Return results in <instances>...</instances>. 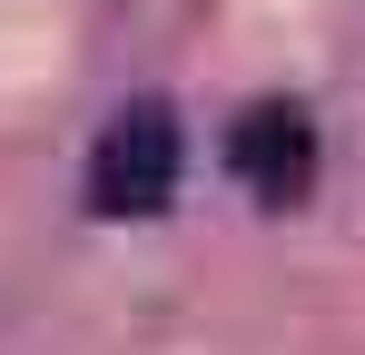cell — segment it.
<instances>
[{
  "label": "cell",
  "instance_id": "obj_1",
  "mask_svg": "<svg viewBox=\"0 0 365 355\" xmlns=\"http://www.w3.org/2000/svg\"><path fill=\"white\" fill-rule=\"evenodd\" d=\"M178 168H187V128H178V109H168V99H128V109H109V118H99L79 197H89V217H109V227H138V217H168V197H178Z\"/></svg>",
  "mask_w": 365,
  "mask_h": 355
},
{
  "label": "cell",
  "instance_id": "obj_2",
  "mask_svg": "<svg viewBox=\"0 0 365 355\" xmlns=\"http://www.w3.org/2000/svg\"><path fill=\"white\" fill-rule=\"evenodd\" d=\"M227 168H237V187L257 197V207H306L316 197V168H326V148H316V118L297 109V99H247L237 118H227Z\"/></svg>",
  "mask_w": 365,
  "mask_h": 355
}]
</instances>
